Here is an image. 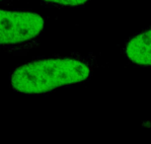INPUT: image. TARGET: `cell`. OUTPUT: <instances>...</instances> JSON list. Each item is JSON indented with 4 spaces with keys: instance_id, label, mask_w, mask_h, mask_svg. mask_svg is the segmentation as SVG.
<instances>
[{
    "instance_id": "cell-1",
    "label": "cell",
    "mask_w": 151,
    "mask_h": 144,
    "mask_svg": "<svg viewBox=\"0 0 151 144\" xmlns=\"http://www.w3.org/2000/svg\"><path fill=\"white\" fill-rule=\"evenodd\" d=\"M96 66L92 54L55 56L30 61L16 67L10 76L14 91L42 94L87 80Z\"/></svg>"
},
{
    "instance_id": "cell-2",
    "label": "cell",
    "mask_w": 151,
    "mask_h": 144,
    "mask_svg": "<svg viewBox=\"0 0 151 144\" xmlns=\"http://www.w3.org/2000/svg\"><path fill=\"white\" fill-rule=\"evenodd\" d=\"M45 21L38 13L0 9V47H31L39 39Z\"/></svg>"
},
{
    "instance_id": "cell-3",
    "label": "cell",
    "mask_w": 151,
    "mask_h": 144,
    "mask_svg": "<svg viewBox=\"0 0 151 144\" xmlns=\"http://www.w3.org/2000/svg\"><path fill=\"white\" fill-rule=\"evenodd\" d=\"M124 53L130 62L151 67V26L130 37L124 46Z\"/></svg>"
},
{
    "instance_id": "cell-4",
    "label": "cell",
    "mask_w": 151,
    "mask_h": 144,
    "mask_svg": "<svg viewBox=\"0 0 151 144\" xmlns=\"http://www.w3.org/2000/svg\"><path fill=\"white\" fill-rule=\"evenodd\" d=\"M47 3L58 5V6L63 7H79L83 6L89 0H42Z\"/></svg>"
}]
</instances>
